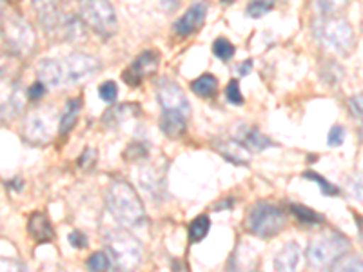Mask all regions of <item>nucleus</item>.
Segmentation results:
<instances>
[{"instance_id": "nucleus-1", "label": "nucleus", "mask_w": 363, "mask_h": 272, "mask_svg": "<svg viewBox=\"0 0 363 272\" xmlns=\"http://www.w3.org/2000/svg\"><path fill=\"white\" fill-rule=\"evenodd\" d=\"M106 207L122 227L140 225L145 218L144 205L131 183L124 180L113 181L106 191Z\"/></svg>"}, {"instance_id": "nucleus-2", "label": "nucleus", "mask_w": 363, "mask_h": 272, "mask_svg": "<svg viewBox=\"0 0 363 272\" xmlns=\"http://www.w3.org/2000/svg\"><path fill=\"white\" fill-rule=\"evenodd\" d=\"M313 33L323 47L338 55H349L354 45L352 26L343 17L323 15L313 24Z\"/></svg>"}, {"instance_id": "nucleus-3", "label": "nucleus", "mask_w": 363, "mask_h": 272, "mask_svg": "<svg viewBox=\"0 0 363 272\" xmlns=\"http://www.w3.org/2000/svg\"><path fill=\"white\" fill-rule=\"evenodd\" d=\"M349 247H351V242L345 236L335 231H327L311 238L309 247H307V258H309L311 265L318 268L333 267L340 258L347 254Z\"/></svg>"}, {"instance_id": "nucleus-4", "label": "nucleus", "mask_w": 363, "mask_h": 272, "mask_svg": "<svg viewBox=\"0 0 363 272\" xmlns=\"http://www.w3.org/2000/svg\"><path fill=\"white\" fill-rule=\"evenodd\" d=\"M108 251L109 260L120 272H133L142 264V244L129 232H111L108 238Z\"/></svg>"}, {"instance_id": "nucleus-5", "label": "nucleus", "mask_w": 363, "mask_h": 272, "mask_svg": "<svg viewBox=\"0 0 363 272\" xmlns=\"http://www.w3.org/2000/svg\"><path fill=\"white\" fill-rule=\"evenodd\" d=\"M249 231L260 238H272L280 234L285 227L284 210L274 203L260 202L256 203L249 212L247 218Z\"/></svg>"}, {"instance_id": "nucleus-6", "label": "nucleus", "mask_w": 363, "mask_h": 272, "mask_svg": "<svg viewBox=\"0 0 363 272\" xmlns=\"http://www.w3.org/2000/svg\"><path fill=\"white\" fill-rule=\"evenodd\" d=\"M80 18L86 22L89 28H93L96 33L104 35V37H111L116 31V15L115 9L109 2L104 0H87L82 2L79 8Z\"/></svg>"}, {"instance_id": "nucleus-7", "label": "nucleus", "mask_w": 363, "mask_h": 272, "mask_svg": "<svg viewBox=\"0 0 363 272\" xmlns=\"http://www.w3.org/2000/svg\"><path fill=\"white\" fill-rule=\"evenodd\" d=\"M4 40L15 55H28L35 47L37 37L24 18L9 17L8 21L4 18Z\"/></svg>"}, {"instance_id": "nucleus-8", "label": "nucleus", "mask_w": 363, "mask_h": 272, "mask_svg": "<svg viewBox=\"0 0 363 272\" xmlns=\"http://www.w3.org/2000/svg\"><path fill=\"white\" fill-rule=\"evenodd\" d=\"M157 98L160 103L162 113H178L189 118V102H187L186 93L182 91L174 80L162 79L157 86Z\"/></svg>"}, {"instance_id": "nucleus-9", "label": "nucleus", "mask_w": 363, "mask_h": 272, "mask_svg": "<svg viewBox=\"0 0 363 272\" xmlns=\"http://www.w3.org/2000/svg\"><path fill=\"white\" fill-rule=\"evenodd\" d=\"M60 66H62L64 82H82L100 69L99 58L93 55L79 53V51L60 60Z\"/></svg>"}, {"instance_id": "nucleus-10", "label": "nucleus", "mask_w": 363, "mask_h": 272, "mask_svg": "<svg viewBox=\"0 0 363 272\" xmlns=\"http://www.w3.org/2000/svg\"><path fill=\"white\" fill-rule=\"evenodd\" d=\"M55 109L40 108L28 116L24 124V136L33 144H45L51 138L55 124Z\"/></svg>"}, {"instance_id": "nucleus-11", "label": "nucleus", "mask_w": 363, "mask_h": 272, "mask_svg": "<svg viewBox=\"0 0 363 272\" xmlns=\"http://www.w3.org/2000/svg\"><path fill=\"white\" fill-rule=\"evenodd\" d=\"M158 64H160V55L158 51H144L138 57L135 58V62L129 66L128 71H124V80L131 86L140 84L142 79L153 74L158 69Z\"/></svg>"}, {"instance_id": "nucleus-12", "label": "nucleus", "mask_w": 363, "mask_h": 272, "mask_svg": "<svg viewBox=\"0 0 363 272\" xmlns=\"http://www.w3.org/2000/svg\"><path fill=\"white\" fill-rule=\"evenodd\" d=\"M303 264V252L296 242H289L274 256V268L277 272H300Z\"/></svg>"}, {"instance_id": "nucleus-13", "label": "nucleus", "mask_w": 363, "mask_h": 272, "mask_svg": "<svg viewBox=\"0 0 363 272\" xmlns=\"http://www.w3.org/2000/svg\"><path fill=\"white\" fill-rule=\"evenodd\" d=\"M206 13H207L206 4H202V2L193 4L180 18H178L177 22H174L173 26L174 33L180 35V37H186V35L194 33V31L203 24V21H206Z\"/></svg>"}, {"instance_id": "nucleus-14", "label": "nucleus", "mask_w": 363, "mask_h": 272, "mask_svg": "<svg viewBox=\"0 0 363 272\" xmlns=\"http://www.w3.org/2000/svg\"><path fill=\"white\" fill-rule=\"evenodd\" d=\"M38 79L44 86L57 87L62 86L64 82V74H62V66L58 60H53V58H45L38 64Z\"/></svg>"}, {"instance_id": "nucleus-15", "label": "nucleus", "mask_w": 363, "mask_h": 272, "mask_svg": "<svg viewBox=\"0 0 363 272\" xmlns=\"http://www.w3.org/2000/svg\"><path fill=\"white\" fill-rule=\"evenodd\" d=\"M216 149H218L222 157L225 160H229L235 165H247L249 158H251V153L245 145L240 144L238 140H227V142H218L216 144Z\"/></svg>"}, {"instance_id": "nucleus-16", "label": "nucleus", "mask_w": 363, "mask_h": 272, "mask_svg": "<svg viewBox=\"0 0 363 272\" xmlns=\"http://www.w3.org/2000/svg\"><path fill=\"white\" fill-rule=\"evenodd\" d=\"M28 231L31 234V238L37 239L38 244H44V242H51L53 239V227H51L48 216L42 215V212H33L28 223Z\"/></svg>"}, {"instance_id": "nucleus-17", "label": "nucleus", "mask_w": 363, "mask_h": 272, "mask_svg": "<svg viewBox=\"0 0 363 272\" xmlns=\"http://www.w3.org/2000/svg\"><path fill=\"white\" fill-rule=\"evenodd\" d=\"M238 142L242 145H245L249 151H256V153L271 147V145H274L271 140H269L267 136H264L258 129H252V128H242V132L238 135Z\"/></svg>"}, {"instance_id": "nucleus-18", "label": "nucleus", "mask_w": 363, "mask_h": 272, "mask_svg": "<svg viewBox=\"0 0 363 272\" xmlns=\"http://www.w3.org/2000/svg\"><path fill=\"white\" fill-rule=\"evenodd\" d=\"M187 116L178 115V113H162L160 129L165 136H180L186 131Z\"/></svg>"}, {"instance_id": "nucleus-19", "label": "nucleus", "mask_w": 363, "mask_h": 272, "mask_svg": "<svg viewBox=\"0 0 363 272\" xmlns=\"http://www.w3.org/2000/svg\"><path fill=\"white\" fill-rule=\"evenodd\" d=\"M138 111H140V109L136 108V106H133L131 102L120 103V106H115V108H111L109 111L104 113L102 122H104V125H109V128H113V125H116V124H120V122L128 120L129 116L136 115Z\"/></svg>"}, {"instance_id": "nucleus-20", "label": "nucleus", "mask_w": 363, "mask_h": 272, "mask_svg": "<svg viewBox=\"0 0 363 272\" xmlns=\"http://www.w3.org/2000/svg\"><path fill=\"white\" fill-rule=\"evenodd\" d=\"M80 108H82V100L80 98H73L67 102L66 111H64L62 118H60V122H58V131L62 132V135H66V132H69L71 129L74 128L77 118H79Z\"/></svg>"}, {"instance_id": "nucleus-21", "label": "nucleus", "mask_w": 363, "mask_h": 272, "mask_svg": "<svg viewBox=\"0 0 363 272\" xmlns=\"http://www.w3.org/2000/svg\"><path fill=\"white\" fill-rule=\"evenodd\" d=\"M216 87H218V80H216L211 73L202 74V76H199V79L191 84V89H193L199 96H203V98L215 95Z\"/></svg>"}, {"instance_id": "nucleus-22", "label": "nucleus", "mask_w": 363, "mask_h": 272, "mask_svg": "<svg viewBox=\"0 0 363 272\" xmlns=\"http://www.w3.org/2000/svg\"><path fill=\"white\" fill-rule=\"evenodd\" d=\"M22 108H24V96H22V91L21 87L15 84V86L9 89V95H8V100H4V103H2V115H17V113L22 111Z\"/></svg>"}, {"instance_id": "nucleus-23", "label": "nucleus", "mask_w": 363, "mask_h": 272, "mask_svg": "<svg viewBox=\"0 0 363 272\" xmlns=\"http://www.w3.org/2000/svg\"><path fill=\"white\" fill-rule=\"evenodd\" d=\"M329 272H363V260L356 254H345L329 268Z\"/></svg>"}, {"instance_id": "nucleus-24", "label": "nucleus", "mask_w": 363, "mask_h": 272, "mask_svg": "<svg viewBox=\"0 0 363 272\" xmlns=\"http://www.w3.org/2000/svg\"><path fill=\"white\" fill-rule=\"evenodd\" d=\"M211 227V220L207 216H196L193 220V223L189 225V238L191 242H200L207 236Z\"/></svg>"}, {"instance_id": "nucleus-25", "label": "nucleus", "mask_w": 363, "mask_h": 272, "mask_svg": "<svg viewBox=\"0 0 363 272\" xmlns=\"http://www.w3.org/2000/svg\"><path fill=\"white\" fill-rule=\"evenodd\" d=\"M213 53H215L220 60L227 62V60H231V58L235 57V45L227 40V38H216L215 44H213Z\"/></svg>"}, {"instance_id": "nucleus-26", "label": "nucleus", "mask_w": 363, "mask_h": 272, "mask_svg": "<svg viewBox=\"0 0 363 272\" xmlns=\"http://www.w3.org/2000/svg\"><path fill=\"white\" fill-rule=\"evenodd\" d=\"M86 264L91 272H106L109 268V265H111V260H109L106 252H95V254H91L87 258Z\"/></svg>"}, {"instance_id": "nucleus-27", "label": "nucleus", "mask_w": 363, "mask_h": 272, "mask_svg": "<svg viewBox=\"0 0 363 272\" xmlns=\"http://www.w3.org/2000/svg\"><path fill=\"white\" fill-rule=\"evenodd\" d=\"M303 178H307V180H313L316 181L318 186H320V189H322L323 194H329V196H336L338 194V189H336L333 183H329V181L325 180V178H322L318 173H313V171H307V173H303Z\"/></svg>"}, {"instance_id": "nucleus-28", "label": "nucleus", "mask_w": 363, "mask_h": 272, "mask_svg": "<svg viewBox=\"0 0 363 272\" xmlns=\"http://www.w3.org/2000/svg\"><path fill=\"white\" fill-rule=\"evenodd\" d=\"M291 210H293L294 215L298 216V220H301V222H306V223H320V222H322V216L316 215L314 210L307 209V207H303V205H291Z\"/></svg>"}, {"instance_id": "nucleus-29", "label": "nucleus", "mask_w": 363, "mask_h": 272, "mask_svg": "<svg viewBox=\"0 0 363 272\" xmlns=\"http://www.w3.org/2000/svg\"><path fill=\"white\" fill-rule=\"evenodd\" d=\"M272 9V2H267V0H258V2H251L247 6V17L251 18H260L264 17L265 13H269Z\"/></svg>"}, {"instance_id": "nucleus-30", "label": "nucleus", "mask_w": 363, "mask_h": 272, "mask_svg": "<svg viewBox=\"0 0 363 272\" xmlns=\"http://www.w3.org/2000/svg\"><path fill=\"white\" fill-rule=\"evenodd\" d=\"M99 95L104 102L113 103L116 100V96H118V87H116V84L113 80H108V82H104L99 87Z\"/></svg>"}, {"instance_id": "nucleus-31", "label": "nucleus", "mask_w": 363, "mask_h": 272, "mask_svg": "<svg viewBox=\"0 0 363 272\" xmlns=\"http://www.w3.org/2000/svg\"><path fill=\"white\" fill-rule=\"evenodd\" d=\"M225 96L227 100H229L231 103H235V106H242V103H244V96H242V93H240V86L236 80H231V82L227 84Z\"/></svg>"}, {"instance_id": "nucleus-32", "label": "nucleus", "mask_w": 363, "mask_h": 272, "mask_svg": "<svg viewBox=\"0 0 363 272\" xmlns=\"http://www.w3.org/2000/svg\"><path fill=\"white\" fill-rule=\"evenodd\" d=\"M343 140H345V129L342 125H333L329 131V136H327V144L330 147H338V145L343 144Z\"/></svg>"}, {"instance_id": "nucleus-33", "label": "nucleus", "mask_w": 363, "mask_h": 272, "mask_svg": "<svg viewBox=\"0 0 363 272\" xmlns=\"http://www.w3.org/2000/svg\"><path fill=\"white\" fill-rule=\"evenodd\" d=\"M95 164H96V149L86 147L84 149V153L80 154L79 158V167H82V169H89V167H93Z\"/></svg>"}, {"instance_id": "nucleus-34", "label": "nucleus", "mask_w": 363, "mask_h": 272, "mask_svg": "<svg viewBox=\"0 0 363 272\" xmlns=\"http://www.w3.org/2000/svg\"><path fill=\"white\" fill-rule=\"evenodd\" d=\"M349 108H351L352 115L358 116L363 122V93H358V95L349 98Z\"/></svg>"}, {"instance_id": "nucleus-35", "label": "nucleus", "mask_w": 363, "mask_h": 272, "mask_svg": "<svg viewBox=\"0 0 363 272\" xmlns=\"http://www.w3.org/2000/svg\"><path fill=\"white\" fill-rule=\"evenodd\" d=\"M0 272H28V271H26V267L21 264V261L4 258V260L0 261Z\"/></svg>"}, {"instance_id": "nucleus-36", "label": "nucleus", "mask_w": 363, "mask_h": 272, "mask_svg": "<svg viewBox=\"0 0 363 272\" xmlns=\"http://www.w3.org/2000/svg\"><path fill=\"white\" fill-rule=\"evenodd\" d=\"M69 242H71V245H73L74 249H84V247H87V238H86V234H82V232H79V231L71 232V234H69Z\"/></svg>"}, {"instance_id": "nucleus-37", "label": "nucleus", "mask_w": 363, "mask_h": 272, "mask_svg": "<svg viewBox=\"0 0 363 272\" xmlns=\"http://www.w3.org/2000/svg\"><path fill=\"white\" fill-rule=\"evenodd\" d=\"M45 95V86L42 82H37L31 86V89H29V96L31 98H40V96Z\"/></svg>"}, {"instance_id": "nucleus-38", "label": "nucleus", "mask_w": 363, "mask_h": 272, "mask_svg": "<svg viewBox=\"0 0 363 272\" xmlns=\"http://www.w3.org/2000/svg\"><path fill=\"white\" fill-rule=\"evenodd\" d=\"M351 189H352V194L354 196H358V198L363 200V181L362 180H352L351 181Z\"/></svg>"}, {"instance_id": "nucleus-39", "label": "nucleus", "mask_w": 363, "mask_h": 272, "mask_svg": "<svg viewBox=\"0 0 363 272\" xmlns=\"http://www.w3.org/2000/svg\"><path fill=\"white\" fill-rule=\"evenodd\" d=\"M251 60H245L244 64H242V66H238V73L242 74V76H247L249 74V71H251Z\"/></svg>"}, {"instance_id": "nucleus-40", "label": "nucleus", "mask_w": 363, "mask_h": 272, "mask_svg": "<svg viewBox=\"0 0 363 272\" xmlns=\"http://www.w3.org/2000/svg\"><path fill=\"white\" fill-rule=\"evenodd\" d=\"M359 232H362V239H363V222H359Z\"/></svg>"}]
</instances>
